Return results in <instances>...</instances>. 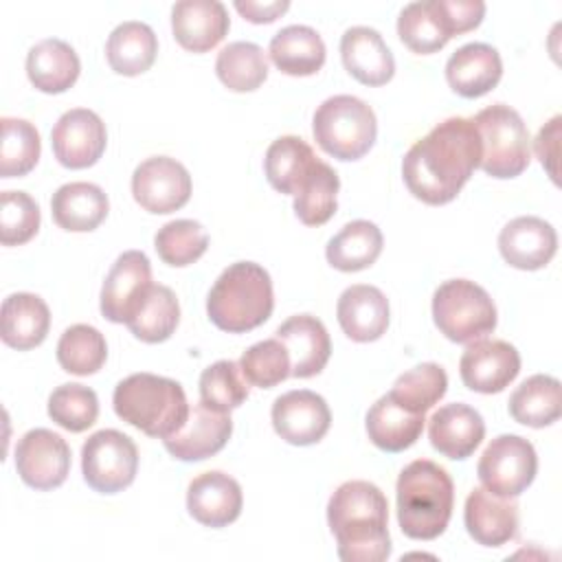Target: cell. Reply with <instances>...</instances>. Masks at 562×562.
<instances>
[{"mask_svg":"<svg viewBox=\"0 0 562 562\" xmlns=\"http://www.w3.org/2000/svg\"><path fill=\"white\" fill-rule=\"evenodd\" d=\"M481 162V138L472 119L450 116L415 140L402 160L408 191L432 206L457 198Z\"/></svg>","mask_w":562,"mask_h":562,"instance_id":"obj_1","label":"cell"},{"mask_svg":"<svg viewBox=\"0 0 562 562\" xmlns=\"http://www.w3.org/2000/svg\"><path fill=\"white\" fill-rule=\"evenodd\" d=\"M327 522L345 562H382L391 555L389 501L369 481L342 483L327 503Z\"/></svg>","mask_w":562,"mask_h":562,"instance_id":"obj_2","label":"cell"},{"mask_svg":"<svg viewBox=\"0 0 562 562\" xmlns=\"http://www.w3.org/2000/svg\"><path fill=\"white\" fill-rule=\"evenodd\" d=\"M397 522L413 540H435L450 522L454 485L450 474L430 459L411 461L397 479Z\"/></svg>","mask_w":562,"mask_h":562,"instance_id":"obj_3","label":"cell"},{"mask_svg":"<svg viewBox=\"0 0 562 562\" xmlns=\"http://www.w3.org/2000/svg\"><path fill=\"white\" fill-rule=\"evenodd\" d=\"M274 307L270 274L255 261L231 263L213 283L206 312L215 327L244 334L263 325Z\"/></svg>","mask_w":562,"mask_h":562,"instance_id":"obj_4","label":"cell"},{"mask_svg":"<svg viewBox=\"0 0 562 562\" xmlns=\"http://www.w3.org/2000/svg\"><path fill=\"white\" fill-rule=\"evenodd\" d=\"M114 413L149 437L165 439L180 430L189 417L184 389L169 378L132 373L114 389Z\"/></svg>","mask_w":562,"mask_h":562,"instance_id":"obj_5","label":"cell"},{"mask_svg":"<svg viewBox=\"0 0 562 562\" xmlns=\"http://www.w3.org/2000/svg\"><path fill=\"white\" fill-rule=\"evenodd\" d=\"M312 132L323 151L338 160H358L375 143V112L358 97L336 94L325 99L312 121Z\"/></svg>","mask_w":562,"mask_h":562,"instance_id":"obj_6","label":"cell"},{"mask_svg":"<svg viewBox=\"0 0 562 562\" xmlns=\"http://www.w3.org/2000/svg\"><path fill=\"white\" fill-rule=\"evenodd\" d=\"M481 138L479 167L492 178H516L531 160V138L522 116L505 105L494 103L472 119Z\"/></svg>","mask_w":562,"mask_h":562,"instance_id":"obj_7","label":"cell"},{"mask_svg":"<svg viewBox=\"0 0 562 562\" xmlns=\"http://www.w3.org/2000/svg\"><path fill=\"white\" fill-rule=\"evenodd\" d=\"M432 318L448 340L470 345L494 331L496 305L474 281L450 279L432 294Z\"/></svg>","mask_w":562,"mask_h":562,"instance_id":"obj_8","label":"cell"},{"mask_svg":"<svg viewBox=\"0 0 562 562\" xmlns=\"http://www.w3.org/2000/svg\"><path fill=\"white\" fill-rule=\"evenodd\" d=\"M86 483L101 494H116L132 485L138 470L136 443L114 428L90 435L81 448Z\"/></svg>","mask_w":562,"mask_h":562,"instance_id":"obj_9","label":"cell"},{"mask_svg":"<svg viewBox=\"0 0 562 562\" xmlns=\"http://www.w3.org/2000/svg\"><path fill=\"white\" fill-rule=\"evenodd\" d=\"M538 454L520 435H498L483 450L476 474L485 490L498 496L516 498L536 479Z\"/></svg>","mask_w":562,"mask_h":562,"instance_id":"obj_10","label":"cell"},{"mask_svg":"<svg viewBox=\"0 0 562 562\" xmlns=\"http://www.w3.org/2000/svg\"><path fill=\"white\" fill-rule=\"evenodd\" d=\"M132 193L149 213H173L191 198V176L176 158L151 156L134 169Z\"/></svg>","mask_w":562,"mask_h":562,"instance_id":"obj_11","label":"cell"},{"mask_svg":"<svg viewBox=\"0 0 562 562\" xmlns=\"http://www.w3.org/2000/svg\"><path fill=\"white\" fill-rule=\"evenodd\" d=\"M15 470L29 487L55 490L70 472V448L61 435L33 428L15 446Z\"/></svg>","mask_w":562,"mask_h":562,"instance_id":"obj_12","label":"cell"},{"mask_svg":"<svg viewBox=\"0 0 562 562\" xmlns=\"http://www.w3.org/2000/svg\"><path fill=\"white\" fill-rule=\"evenodd\" d=\"M151 263L140 250H125L110 268L101 288V314L127 323L151 288Z\"/></svg>","mask_w":562,"mask_h":562,"instance_id":"obj_13","label":"cell"},{"mask_svg":"<svg viewBox=\"0 0 562 562\" xmlns=\"http://www.w3.org/2000/svg\"><path fill=\"white\" fill-rule=\"evenodd\" d=\"M105 143V123L86 108L64 112L50 132L53 154L68 169L92 167L103 156Z\"/></svg>","mask_w":562,"mask_h":562,"instance_id":"obj_14","label":"cell"},{"mask_svg":"<svg viewBox=\"0 0 562 562\" xmlns=\"http://www.w3.org/2000/svg\"><path fill=\"white\" fill-rule=\"evenodd\" d=\"M329 424V406L314 391H288L272 404V426L292 446L318 443L327 435Z\"/></svg>","mask_w":562,"mask_h":562,"instance_id":"obj_15","label":"cell"},{"mask_svg":"<svg viewBox=\"0 0 562 562\" xmlns=\"http://www.w3.org/2000/svg\"><path fill=\"white\" fill-rule=\"evenodd\" d=\"M520 371V353L505 340H474L461 356L463 384L476 393H501Z\"/></svg>","mask_w":562,"mask_h":562,"instance_id":"obj_16","label":"cell"},{"mask_svg":"<svg viewBox=\"0 0 562 562\" xmlns=\"http://www.w3.org/2000/svg\"><path fill=\"white\" fill-rule=\"evenodd\" d=\"M231 415L200 402L189 408V417L180 430L165 437L162 443L167 452L180 461H202L220 452L231 439Z\"/></svg>","mask_w":562,"mask_h":562,"instance_id":"obj_17","label":"cell"},{"mask_svg":"<svg viewBox=\"0 0 562 562\" xmlns=\"http://www.w3.org/2000/svg\"><path fill=\"white\" fill-rule=\"evenodd\" d=\"M244 496L239 483L220 472H202L198 474L187 490V509L189 514L204 527H226L235 522L241 514Z\"/></svg>","mask_w":562,"mask_h":562,"instance_id":"obj_18","label":"cell"},{"mask_svg":"<svg viewBox=\"0 0 562 562\" xmlns=\"http://www.w3.org/2000/svg\"><path fill=\"white\" fill-rule=\"evenodd\" d=\"M498 250L503 259L518 270L544 268L555 250V228L536 215H520L507 222L498 235Z\"/></svg>","mask_w":562,"mask_h":562,"instance_id":"obj_19","label":"cell"},{"mask_svg":"<svg viewBox=\"0 0 562 562\" xmlns=\"http://www.w3.org/2000/svg\"><path fill=\"white\" fill-rule=\"evenodd\" d=\"M468 533L483 547H503L518 536V505L514 498L474 487L465 498Z\"/></svg>","mask_w":562,"mask_h":562,"instance_id":"obj_20","label":"cell"},{"mask_svg":"<svg viewBox=\"0 0 562 562\" xmlns=\"http://www.w3.org/2000/svg\"><path fill=\"white\" fill-rule=\"evenodd\" d=\"M226 7L217 0H180L171 9L173 37L184 50L206 53L228 33Z\"/></svg>","mask_w":562,"mask_h":562,"instance_id":"obj_21","label":"cell"},{"mask_svg":"<svg viewBox=\"0 0 562 562\" xmlns=\"http://www.w3.org/2000/svg\"><path fill=\"white\" fill-rule=\"evenodd\" d=\"M432 448L454 461L468 459L485 437V422L479 411L468 404H446L432 413L428 422Z\"/></svg>","mask_w":562,"mask_h":562,"instance_id":"obj_22","label":"cell"},{"mask_svg":"<svg viewBox=\"0 0 562 562\" xmlns=\"http://www.w3.org/2000/svg\"><path fill=\"white\" fill-rule=\"evenodd\" d=\"M277 338L290 353L292 378L318 375L331 356L329 334L325 325L312 314L290 316L283 325H279Z\"/></svg>","mask_w":562,"mask_h":562,"instance_id":"obj_23","label":"cell"},{"mask_svg":"<svg viewBox=\"0 0 562 562\" xmlns=\"http://www.w3.org/2000/svg\"><path fill=\"white\" fill-rule=\"evenodd\" d=\"M347 72L364 86H384L395 75V59L375 29L351 26L340 37Z\"/></svg>","mask_w":562,"mask_h":562,"instance_id":"obj_24","label":"cell"},{"mask_svg":"<svg viewBox=\"0 0 562 562\" xmlns=\"http://www.w3.org/2000/svg\"><path fill=\"white\" fill-rule=\"evenodd\" d=\"M503 75V61L494 46L483 42H472L457 48L446 64L448 86L465 97L476 99L487 94Z\"/></svg>","mask_w":562,"mask_h":562,"instance_id":"obj_25","label":"cell"},{"mask_svg":"<svg viewBox=\"0 0 562 562\" xmlns=\"http://www.w3.org/2000/svg\"><path fill=\"white\" fill-rule=\"evenodd\" d=\"M336 316L351 340L371 342L389 327V301L380 288L358 283L340 294Z\"/></svg>","mask_w":562,"mask_h":562,"instance_id":"obj_26","label":"cell"},{"mask_svg":"<svg viewBox=\"0 0 562 562\" xmlns=\"http://www.w3.org/2000/svg\"><path fill=\"white\" fill-rule=\"evenodd\" d=\"M400 40L419 55L437 53L454 37V26L446 9V0H422L411 2L397 18Z\"/></svg>","mask_w":562,"mask_h":562,"instance_id":"obj_27","label":"cell"},{"mask_svg":"<svg viewBox=\"0 0 562 562\" xmlns=\"http://www.w3.org/2000/svg\"><path fill=\"white\" fill-rule=\"evenodd\" d=\"M2 342L26 351L44 342L50 327V312L44 299L31 292H15L2 301Z\"/></svg>","mask_w":562,"mask_h":562,"instance_id":"obj_28","label":"cell"},{"mask_svg":"<svg viewBox=\"0 0 562 562\" xmlns=\"http://www.w3.org/2000/svg\"><path fill=\"white\" fill-rule=\"evenodd\" d=\"M81 61L70 44L57 37L37 42L26 55V75L31 83L46 92L59 94L66 92L79 77Z\"/></svg>","mask_w":562,"mask_h":562,"instance_id":"obj_29","label":"cell"},{"mask_svg":"<svg viewBox=\"0 0 562 562\" xmlns=\"http://www.w3.org/2000/svg\"><path fill=\"white\" fill-rule=\"evenodd\" d=\"M108 209V195L92 182L61 184L50 200L55 224L72 233L94 231L105 220Z\"/></svg>","mask_w":562,"mask_h":562,"instance_id":"obj_30","label":"cell"},{"mask_svg":"<svg viewBox=\"0 0 562 562\" xmlns=\"http://www.w3.org/2000/svg\"><path fill=\"white\" fill-rule=\"evenodd\" d=\"M424 422V413H411L386 393L367 413V435L380 450L402 452L419 439Z\"/></svg>","mask_w":562,"mask_h":562,"instance_id":"obj_31","label":"cell"},{"mask_svg":"<svg viewBox=\"0 0 562 562\" xmlns=\"http://www.w3.org/2000/svg\"><path fill=\"white\" fill-rule=\"evenodd\" d=\"M268 53L272 64L292 77L314 75L325 64V42L305 24H290L274 33Z\"/></svg>","mask_w":562,"mask_h":562,"instance_id":"obj_32","label":"cell"},{"mask_svg":"<svg viewBox=\"0 0 562 562\" xmlns=\"http://www.w3.org/2000/svg\"><path fill=\"white\" fill-rule=\"evenodd\" d=\"M158 53V40L149 24L145 22H123L119 24L105 44V57L114 72L125 77H136L151 68Z\"/></svg>","mask_w":562,"mask_h":562,"instance_id":"obj_33","label":"cell"},{"mask_svg":"<svg viewBox=\"0 0 562 562\" xmlns=\"http://www.w3.org/2000/svg\"><path fill=\"white\" fill-rule=\"evenodd\" d=\"M382 233L369 220H353L345 224L325 248L329 266L340 272H358L375 263L382 252Z\"/></svg>","mask_w":562,"mask_h":562,"instance_id":"obj_34","label":"cell"},{"mask_svg":"<svg viewBox=\"0 0 562 562\" xmlns=\"http://www.w3.org/2000/svg\"><path fill=\"white\" fill-rule=\"evenodd\" d=\"M562 413L560 380L553 375H531L509 397V415L514 422L531 428L553 424Z\"/></svg>","mask_w":562,"mask_h":562,"instance_id":"obj_35","label":"cell"},{"mask_svg":"<svg viewBox=\"0 0 562 562\" xmlns=\"http://www.w3.org/2000/svg\"><path fill=\"white\" fill-rule=\"evenodd\" d=\"M340 189L338 173L321 158L312 165L294 193V213L305 226L329 222L338 209L336 193Z\"/></svg>","mask_w":562,"mask_h":562,"instance_id":"obj_36","label":"cell"},{"mask_svg":"<svg viewBox=\"0 0 562 562\" xmlns=\"http://www.w3.org/2000/svg\"><path fill=\"white\" fill-rule=\"evenodd\" d=\"M316 162L314 149L299 136L277 138L263 158L268 182L285 195H294L312 165Z\"/></svg>","mask_w":562,"mask_h":562,"instance_id":"obj_37","label":"cell"},{"mask_svg":"<svg viewBox=\"0 0 562 562\" xmlns=\"http://www.w3.org/2000/svg\"><path fill=\"white\" fill-rule=\"evenodd\" d=\"M180 321V305L171 288L167 285H151L147 296L143 299L140 307L134 316L125 323L130 331L143 342H162L167 340Z\"/></svg>","mask_w":562,"mask_h":562,"instance_id":"obj_38","label":"cell"},{"mask_svg":"<svg viewBox=\"0 0 562 562\" xmlns=\"http://www.w3.org/2000/svg\"><path fill=\"white\" fill-rule=\"evenodd\" d=\"M215 72L228 90L250 92L266 81L268 59L261 46L252 42H233L220 50Z\"/></svg>","mask_w":562,"mask_h":562,"instance_id":"obj_39","label":"cell"},{"mask_svg":"<svg viewBox=\"0 0 562 562\" xmlns=\"http://www.w3.org/2000/svg\"><path fill=\"white\" fill-rule=\"evenodd\" d=\"M108 358L103 334L92 325L68 327L57 342V362L64 371L75 375L97 373Z\"/></svg>","mask_w":562,"mask_h":562,"instance_id":"obj_40","label":"cell"},{"mask_svg":"<svg viewBox=\"0 0 562 562\" xmlns=\"http://www.w3.org/2000/svg\"><path fill=\"white\" fill-rule=\"evenodd\" d=\"M448 391V375L435 362H422L402 373L389 395L411 413L430 411Z\"/></svg>","mask_w":562,"mask_h":562,"instance_id":"obj_41","label":"cell"},{"mask_svg":"<svg viewBox=\"0 0 562 562\" xmlns=\"http://www.w3.org/2000/svg\"><path fill=\"white\" fill-rule=\"evenodd\" d=\"M2 143H0V176L20 178L26 176L40 160L42 143L33 123L24 119L4 116L2 121Z\"/></svg>","mask_w":562,"mask_h":562,"instance_id":"obj_42","label":"cell"},{"mask_svg":"<svg viewBox=\"0 0 562 562\" xmlns=\"http://www.w3.org/2000/svg\"><path fill=\"white\" fill-rule=\"evenodd\" d=\"M158 257L176 268L198 261L209 248V235L195 220H173L158 228L154 237Z\"/></svg>","mask_w":562,"mask_h":562,"instance_id":"obj_43","label":"cell"},{"mask_svg":"<svg viewBox=\"0 0 562 562\" xmlns=\"http://www.w3.org/2000/svg\"><path fill=\"white\" fill-rule=\"evenodd\" d=\"M248 397V380L244 378L239 362L217 360L200 375V402L228 413Z\"/></svg>","mask_w":562,"mask_h":562,"instance_id":"obj_44","label":"cell"},{"mask_svg":"<svg viewBox=\"0 0 562 562\" xmlns=\"http://www.w3.org/2000/svg\"><path fill=\"white\" fill-rule=\"evenodd\" d=\"M48 415L70 432H83L99 417L97 393L77 382L61 384L48 397Z\"/></svg>","mask_w":562,"mask_h":562,"instance_id":"obj_45","label":"cell"},{"mask_svg":"<svg viewBox=\"0 0 562 562\" xmlns=\"http://www.w3.org/2000/svg\"><path fill=\"white\" fill-rule=\"evenodd\" d=\"M239 369L248 384L259 389H272L290 378V353L279 338H268L250 345L241 358Z\"/></svg>","mask_w":562,"mask_h":562,"instance_id":"obj_46","label":"cell"},{"mask_svg":"<svg viewBox=\"0 0 562 562\" xmlns=\"http://www.w3.org/2000/svg\"><path fill=\"white\" fill-rule=\"evenodd\" d=\"M40 228V206L24 191L0 195V241L2 246L26 244Z\"/></svg>","mask_w":562,"mask_h":562,"instance_id":"obj_47","label":"cell"},{"mask_svg":"<svg viewBox=\"0 0 562 562\" xmlns=\"http://www.w3.org/2000/svg\"><path fill=\"white\" fill-rule=\"evenodd\" d=\"M560 116H553L540 132L536 138V154L542 162V167L549 171L551 180L558 182V169H555V160H558V138H560Z\"/></svg>","mask_w":562,"mask_h":562,"instance_id":"obj_48","label":"cell"},{"mask_svg":"<svg viewBox=\"0 0 562 562\" xmlns=\"http://www.w3.org/2000/svg\"><path fill=\"white\" fill-rule=\"evenodd\" d=\"M235 9L255 24H268L274 22L281 13H285L290 9L288 0H274V2H255V0H237Z\"/></svg>","mask_w":562,"mask_h":562,"instance_id":"obj_49","label":"cell"}]
</instances>
